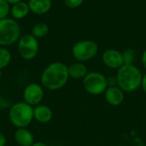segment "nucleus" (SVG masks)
Returning <instances> with one entry per match:
<instances>
[{
	"instance_id": "obj_1",
	"label": "nucleus",
	"mask_w": 146,
	"mask_h": 146,
	"mask_svg": "<svg viewBox=\"0 0 146 146\" xmlns=\"http://www.w3.org/2000/svg\"><path fill=\"white\" fill-rule=\"evenodd\" d=\"M69 79L68 68L66 64L61 62H55L49 64L41 74L42 86L50 91L62 88Z\"/></svg>"
},
{
	"instance_id": "obj_2",
	"label": "nucleus",
	"mask_w": 146,
	"mask_h": 146,
	"mask_svg": "<svg viewBox=\"0 0 146 146\" xmlns=\"http://www.w3.org/2000/svg\"><path fill=\"white\" fill-rule=\"evenodd\" d=\"M117 85L124 92H133L141 86V71L133 64H123L117 69Z\"/></svg>"
},
{
	"instance_id": "obj_3",
	"label": "nucleus",
	"mask_w": 146,
	"mask_h": 146,
	"mask_svg": "<svg viewBox=\"0 0 146 146\" xmlns=\"http://www.w3.org/2000/svg\"><path fill=\"white\" fill-rule=\"evenodd\" d=\"M9 119L17 128L27 127L33 119V107L25 102L15 103L10 106Z\"/></svg>"
},
{
	"instance_id": "obj_4",
	"label": "nucleus",
	"mask_w": 146,
	"mask_h": 146,
	"mask_svg": "<svg viewBox=\"0 0 146 146\" xmlns=\"http://www.w3.org/2000/svg\"><path fill=\"white\" fill-rule=\"evenodd\" d=\"M21 38V27L13 18L0 20V46H9L18 42Z\"/></svg>"
},
{
	"instance_id": "obj_5",
	"label": "nucleus",
	"mask_w": 146,
	"mask_h": 146,
	"mask_svg": "<svg viewBox=\"0 0 146 146\" xmlns=\"http://www.w3.org/2000/svg\"><path fill=\"white\" fill-rule=\"evenodd\" d=\"M83 87L91 95H101L108 88L107 78L101 73L93 71L87 73L83 78Z\"/></svg>"
},
{
	"instance_id": "obj_6",
	"label": "nucleus",
	"mask_w": 146,
	"mask_h": 146,
	"mask_svg": "<svg viewBox=\"0 0 146 146\" xmlns=\"http://www.w3.org/2000/svg\"><path fill=\"white\" fill-rule=\"evenodd\" d=\"M98 52V44L90 39L80 40L72 48V55L78 62H85L93 59Z\"/></svg>"
},
{
	"instance_id": "obj_7",
	"label": "nucleus",
	"mask_w": 146,
	"mask_h": 146,
	"mask_svg": "<svg viewBox=\"0 0 146 146\" xmlns=\"http://www.w3.org/2000/svg\"><path fill=\"white\" fill-rule=\"evenodd\" d=\"M39 45L38 38L32 34H26L18 40V52L25 60L33 59L38 52Z\"/></svg>"
},
{
	"instance_id": "obj_8",
	"label": "nucleus",
	"mask_w": 146,
	"mask_h": 146,
	"mask_svg": "<svg viewBox=\"0 0 146 146\" xmlns=\"http://www.w3.org/2000/svg\"><path fill=\"white\" fill-rule=\"evenodd\" d=\"M44 98L43 87L37 83L27 85L23 92V100L31 106L38 105Z\"/></svg>"
},
{
	"instance_id": "obj_9",
	"label": "nucleus",
	"mask_w": 146,
	"mask_h": 146,
	"mask_svg": "<svg viewBox=\"0 0 146 146\" xmlns=\"http://www.w3.org/2000/svg\"><path fill=\"white\" fill-rule=\"evenodd\" d=\"M102 61L106 67L112 69H118L124 64L122 52L115 49H108L104 51Z\"/></svg>"
},
{
	"instance_id": "obj_10",
	"label": "nucleus",
	"mask_w": 146,
	"mask_h": 146,
	"mask_svg": "<svg viewBox=\"0 0 146 146\" xmlns=\"http://www.w3.org/2000/svg\"><path fill=\"white\" fill-rule=\"evenodd\" d=\"M104 98L106 102L114 107L121 105L125 98L124 92L118 86H109L104 92Z\"/></svg>"
},
{
	"instance_id": "obj_11",
	"label": "nucleus",
	"mask_w": 146,
	"mask_h": 146,
	"mask_svg": "<svg viewBox=\"0 0 146 146\" xmlns=\"http://www.w3.org/2000/svg\"><path fill=\"white\" fill-rule=\"evenodd\" d=\"M27 3L30 11L38 15L48 13L52 5L51 0H29Z\"/></svg>"
},
{
	"instance_id": "obj_12",
	"label": "nucleus",
	"mask_w": 146,
	"mask_h": 146,
	"mask_svg": "<svg viewBox=\"0 0 146 146\" xmlns=\"http://www.w3.org/2000/svg\"><path fill=\"white\" fill-rule=\"evenodd\" d=\"M53 113L46 105H37L33 108V118L40 123H47L51 121Z\"/></svg>"
},
{
	"instance_id": "obj_13",
	"label": "nucleus",
	"mask_w": 146,
	"mask_h": 146,
	"mask_svg": "<svg viewBox=\"0 0 146 146\" xmlns=\"http://www.w3.org/2000/svg\"><path fill=\"white\" fill-rule=\"evenodd\" d=\"M15 139L20 146H32L34 144V137L27 127L18 128L15 133Z\"/></svg>"
},
{
	"instance_id": "obj_14",
	"label": "nucleus",
	"mask_w": 146,
	"mask_h": 146,
	"mask_svg": "<svg viewBox=\"0 0 146 146\" xmlns=\"http://www.w3.org/2000/svg\"><path fill=\"white\" fill-rule=\"evenodd\" d=\"M68 74L69 77L74 80H80L82 79L87 74V67L85 65L84 62H76L72 63L71 65L68 66Z\"/></svg>"
},
{
	"instance_id": "obj_15",
	"label": "nucleus",
	"mask_w": 146,
	"mask_h": 146,
	"mask_svg": "<svg viewBox=\"0 0 146 146\" xmlns=\"http://www.w3.org/2000/svg\"><path fill=\"white\" fill-rule=\"evenodd\" d=\"M30 12V9L28 3L26 2H20L11 6L10 8V15L15 20H21L25 18Z\"/></svg>"
},
{
	"instance_id": "obj_16",
	"label": "nucleus",
	"mask_w": 146,
	"mask_h": 146,
	"mask_svg": "<svg viewBox=\"0 0 146 146\" xmlns=\"http://www.w3.org/2000/svg\"><path fill=\"white\" fill-rule=\"evenodd\" d=\"M48 33H49V26L44 22H38L33 27L31 34L36 38H41L46 36Z\"/></svg>"
},
{
	"instance_id": "obj_17",
	"label": "nucleus",
	"mask_w": 146,
	"mask_h": 146,
	"mask_svg": "<svg viewBox=\"0 0 146 146\" xmlns=\"http://www.w3.org/2000/svg\"><path fill=\"white\" fill-rule=\"evenodd\" d=\"M11 61L10 52L4 47H0V69L6 68Z\"/></svg>"
},
{
	"instance_id": "obj_18",
	"label": "nucleus",
	"mask_w": 146,
	"mask_h": 146,
	"mask_svg": "<svg viewBox=\"0 0 146 146\" xmlns=\"http://www.w3.org/2000/svg\"><path fill=\"white\" fill-rule=\"evenodd\" d=\"M122 56H123L124 64H133L136 59L137 54L134 50L131 48H127L122 52Z\"/></svg>"
},
{
	"instance_id": "obj_19",
	"label": "nucleus",
	"mask_w": 146,
	"mask_h": 146,
	"mask_svg": "<svg viewBox=\"0 0 146 146\" xmlns=\"http://www.w3.org/2000/svg\"><path fill=\"white\" fill-rule=\"evenodd\" d=\"M10 4L5 0H0V20L5 19L10 14Z\"/></svg>"
},
{
	"instance_id": "obj_20",
	"label": "nucleus",
	"mask_w": 146,
	"mask_h": 146,
	"mask_svg": "<svg viewBox=\"0 0 146 146\" xmlns=\"http://www.w3.org/2000/svg\"><path fill=\"white\" fill-rule=\"evenodd\" d=\"M85 0H64L65 5L69 9H77L80 7Z\"/></svg>"
},
{
	"instance_id": "obj_21",
	"label": "nucleus",
	"mask_w": 146,
	"mask_h": 146,
	"mask_svg": "<svg viewBox=\"0 0 146 146\" xmlns=\"http://www.w3.org/2000/svg\"><path fill=\"white\" fill-rule=\"evenodd\" d=\"M107 83H108V87L109 86H116L117 85V79L116 76H110L107 78Z\"/></svg>"
},
{
	"instance_id": "obj_22",
	"label": "nucleus",
	"mask_w": 146,
	"mask_h": 146,
	"mask_svg": "<svg viewBox=\"0 0 146 146\" xmlns=\"http://www.w3.org/2000/svg\"><path fill=\"white\" fill-rule=\"evenodd\" d=\"M9 105H10V104H9V102L8 100H6L5 98L0 97V109L1 110H3L5 108H8Z\"/></svg>"
},
{
	"instance_id": "obj_23",
	"label": "nucleus",
	"mask_w": 146,
	"mask_h": 146,
	"mask_svg": "<svg viewBox=\"0 0 146 146\" xmlns=\"http://www.w3.org/2000/svg\"><path fill=\"white\" fill-rule=\"evenodd\" d=\"M141 62H142L143 67L146 69V49L143 51V53H142V56H141Z\"/></svg>"
},
{
	"instance_id": "obj_24",
	"label": "nucleus",
	"mask_w": 146,
	"mask_h": 146,
	"mask_svg": "<svg viewBox=\"0 0 146 146\" xmlns=\"http://www.w3.org/2000/svg\"><path fill=\"white\" fill-rule=\"evenodd\" d=\"M141 87L143 89V91L146 93V74H145L142 77V80H141Z\"/></svg>"
},
{
	"instance_id": "obj_25",
	"label": "nucleus",
	"mask_w": 146,
	"mask_h": 146,
	"mask_svg": "<svg viewBox=\"0 0 146 146\" xmlns=\"http://www.w3.org/2000/svg\"><path fill=\"white\" fill-rule=\"evenodd\" d=\"M6 145V138L3 133H0V146H5Z\"/></svg>"
},
{
	"instance_id": "obj_26",
	"label": "nucleus",
	"mask_w": 146,
	"mask_h": 146,
	"mask_svg": "<svg viewBox=\"0 0 146 146\" xmlns=\"http://www.w3.org/2000/svg\"><path fill=\"white\" fill-rule=\"evenodd\" d=\"M7 3H9V4H12V5H14V4H15V3H20V2H21L22 0H5Z\"/></svg>"
},
{
	"instance_id": "obj_27",
	"label": "nucleus",
	"mask_w": 146,
	"mask_h": 146,
	"mask_svg": "<svg viewBox=\"0 0 146 146\" xmlns=\"http://www.w3.org/2000/svg\"><path fill=\"white\" fill-rule=\"evenodd\" d=\"M32 146H48L47 145H45L44 143H42V142H37V143H34Z\"/></svg>"
},
{
	"instance_id": "obj_28",
	"label": "nucleus",
	"mask_w": 146,
	"mask_h": 146,
	"mask_svg": "<svg viewBox=\"0 0 146 146\" xmlns=\"http://www.w3.org/2000/svg\"><path fill=\"white\" fill-rule=\"evenodd\" d=\"M2 76H3V73H2V70L0 69V79L2 78Z\"/></svg>"
},
{
	"instance_id": "obj_29",
	"label": "nucleus",
	"mask_w": 146,
	"mask_h": 146,
	"mask_svg": "<svg viewBox=\"0 0 146 146\" xmlns=\"http://www.w3.org/2000/svg\"><path fill=\"white\" fill-rule=\"evenodd\" d=\"M120 146H126V145H120Z\"/></svg>"
}]
</instances>
